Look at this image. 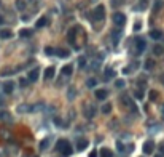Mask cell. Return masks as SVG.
Segmentation results:
<instances>
[{
    "label": "cell",
    "mask_w": 164,
    "mask_h": 157,
    "mask_svg": "<svg viewBox=\"0 0 164 157\" xmlns=\"http://www.w3.org/2000/svg\"><path fill=\"white\" fill-rule=\"evenodd\" d=\"M163 0H155V7H153V13L155 14H156L158 13V11H159L161 10V8H163Z\"/></svg>",
    "instance_id": "obj_23"
},
{
    "label": "cell",
    "mask_w": 164,
    "mask_h": 157,
    "mask_svg": "<svg viewBox=\"0 0 164 157\" xmlns=\"http://www.w3.org/2000/svg\"><path fill=\"white\" fill-rule=\"evenodd\" d=\"M94 112H96V109L94 108H89V106H86V108H83V114L88 117V119H91V117H94Z\"/></svg>",
    "instance_id": "obj_15"
},
{
    "label": "cell",
    "mask_w": 164,
    "mask_h": 157,
    "mask_svg": "<svg viewBox=\"0 0 164 157\" xmlns=\"http://www.w3.org/2000/svg\"><path fill=\"white\" fill-rule=\"evenodd\" d=\"M145 69H147V71H151V69H153V67H155V61L153 60H147V61H145Z\"/></svg>",
    "instance_id": "obj_28"
},
{
    "label": "cell",
    "mask_w": 164,
    "mask_h": 157,
    "mask_svg": "<svg viewBox=\"0 0 164 157\" xmlns=\"http://www.w3.org/2000/svg\"><path fill=\"white\" fill-rule=\"evenodd\" d=\"M104 18H105V8L104 5H97L92 11V19H96V21H102Z\"/></svg>",
    "instance_id": "obj_2"
},
{
    "label": "cell",
    "mask_w": 164,
    "mask_h": 157,
    "mask_svg": "<svg viewBox=\"0 0 164 157\" xmlns=\"http://www.w3.org/2000/svg\"><path fill=\"white\" fill-rule=\"evenodd\" d=\"M0 104H3V101H2V99H0Z\"/></svg>",
    "instance_id": "obj_47"
},
{
    "label": "cell",
    "mask_w": 164,
    "mask_h": 157,
    "mask_svg": "<svg viewBox=\"0 0 164 157\" xmlns=\"http://www.w3.org/2000/svg\"><path fill=\"white\" fill-rule=\"evenodd\" d=\"M89 157H97V151H92V152L89 154Z\"/></svg>",
    "instance_id": "obj_43"
},
{
    "label": "cell",
    "mask_w": 164,
    "mask_h": 157,
    "mask_svg": "<svg viewBox=\"0 0 164 157\" xmlns=\"http://www.w3.org/2000/svg\"><path fill=\"white\" fill-rule=\"evenodd\" d=\"M16 8L22 11L26 8V2H24V0H16Z\"/></svg>",
    "instance_id": "obj_31"
},
{
    "label": "cell",
    "mask_w": 164,
    "mask_h": 157,
    "mask_svg": "<svg viewBox=\"0 0 164 157\" xmlns=\"http://www.w3.org/2000/svg\"><path fill=\"white\" fill-rule=\"evenodd\" d=\"M96 98L97 99H100V101H104V99H107V96H108V90H105V88H97L96 90Z\"/></svg>",
    "instance_id": "obj_6"
},
{
    "label": "cell",
    "mask_w": 164,
    "mask_h": 157,
    "mask_svg": "<svg viewBox=\"0 0 164 157\" xmlns=\"http://www.w3.org/2000/svg\"><path fill=\"white\" fill-rule=\"evenodd\" d=\"M120 37H121V31H120V29H113V31H112V40H113L115 45H118Z\"/></svg>",
    "instance_id": "obj_11"
},
{
    "label": "cell",
    "mask_w": 164,
    "mask_h": 157,
    "mask_svg": "<svg viewBox=\"0 0 164 157\" xmlns=\"http://www.w3.org/2000/svg\"><path fill=\"white\" fill-rule=\"evenodd\" d=\"M54 55H58L59 58H68L70 56V53H68V50H64V48H58L54 51Z\"/></svg>",
    "instance_id": "obj_16"
},
{
    "label": "cell",
    "mask_w": 164,
    "mask_h": 157,
    "mask_svg": "<svg viewBox=\"0 0 164 157\" xmlns=\"http://www.w3.org/2000/svg\"><path fill=\"white\" fill-rule=\"evenodd\" d=\"M102 112H104V114H110V112H112V104H110V103L104 104L102 106Z\"/></svg>",
    "instance_id": "obj_30"
},
{
    "label": "cell",
    "mask_w": 164,
    "mask_h": 157,
    "mask_svg": "<svg viewBox=\"0 0 164 157\" xmlns=\"http://www.w3.org/2000/svg\"><path fill=\"white\" fill-rule=\"evenodd\" d=\"M150 37L153 38V40H159V38L163 37V32H161V31H151L150 32Z\"/></svg>",
    "instance_id": "obj_25"
},
{
    "label": "cell",
    "mask_w": 164,
    "mask_h": 157,
    "mask_svg": "<svg viewBox=\"0 0 164 157\" xmlns=\"http://www.w3.org/2000/svg\"><path fill=\"white\" fill-rule=\"evenodd\" d=\"M140 27H142L140 23H136V24H134V31H140Z\"/></svg>",
    "instance_id": "obj_41"
},
{
    "label": "cell",
    "mask_w": 164,
    "mask_h": 157,
    "mask_svg": "<svg viewBox=\"0 0 164 157\" xmlns=\"http://www.w3.org/2000/svg\"><path fill=\"white\" fill-rule=\"evenodd\" d=\"M46 24H48V19H46V18H40V19L37 21V24H35V26H37L38 29H40V27H45Z\"/></svg>",
    "instance_id": "obj_26"
},
{
    "label": "cell",
    "mask_w": 164,
    "mask_h": 157,
    "mask_svg": "<svg viewBox=\"0 0 164 157\" xmlns=\"http://www.w3.org/2000/svg\"><path fill=\"white\" fill-rule=\"evenodd\" d=\"M13 37V32L8 31V29H3V31H0V38H11Z\"/></svg>",
    "instance_id": "obj_22"
},
{
    "label": "cell",
    "mask_w": 164,
    "mask_h": 157,
    "mask_svg": "<svg viewBox=\"0 0 164 157\" xmlns=\"http://www.w3.org/2000/svg\"><path fill=\"white\" fill-rule=\"evenodd\" d=\"M113 75H115V71H112V69H107V71H105V80L112 79Z\"/></svg>",
    "instance_id": "obj_33"
},
{
    "label": "cell",
    "mask_w": 164,
    "mask_h": 157,
    "mask_svg": "<svg viewBox=\"0 0 164 157\" xmlns=\"http://www.w3.org/2000/svg\"><path fill=\"white\" fill-rule=\"evenodd\" d=\"M96 84H97V80H96V79H89V80H88V84H86V85H88V87H94Z\"/></svg>",
    "instance_id": "obj_38"
},
{
    "label": "cell",
    "mask_w": 164,
    "mask_h": 157,
    "mask_svg": "<svg viewBox=\"0 0 164 157\" xmlns=\"http://www.w3.org/2000/svg\"><path fill=\"white\" fill-rule=\"evenodd\" d=\"M77 32H78V27H73V29H70L68 31V34H67V38H68V42L70 43H75V37H77Z\"/></svg>",
    "instance_id": "obj_10"
},
{
    "label": "cell",
    "mask_w": 164,
    "mask_h": 157,
    "mask_svg": "<svg viewBox=\"0 0 164 157\" xmlns=\"http://www.w3.org/2000/svg\"><path fill=\"white\" fill-rule=\"evenodd\" d=\"M54 74H56L54 66H49V67H46V69H45V72H43V75H45V80H51L53 77H54Z\"/></svg>",
    "instance_id": "obj_7"
},
{
    "label": "cell",
    "mask_w": 164,
    "mask_h": 157,
    "mask_svg": "<svg viewBox=\"0 0 164 157\" xmlns=\"http://www.w3.org/2000/svg\"><path fill=\"white\" fill-rule=\"evenodd\" d=\"M54 51H56V50L51 48V47H46V48H45V55H48V56L54 55Z\"/></svg>",
    "instance_id": "obj_36"
},
{
    "label": "cell",
    "mask_w": 164,
    "mask_h": 157,
    "mask_svg": "<svg viewBox=\"0 0 164 157\" xmlns=\"http://www.w3.org/2000/svg\"><path fill=\"white\" fill-rule=\"evenodd\" d=\"M112 19H113V23H115V24L118 26V27H121V26H123L124 23H126V16H124L123 13H115Z\"/></svg>",
    "instance_id": "obj_4"
},
{
    "label": "cell",
    "mask_w": 164,
    "mask_h": 157,
    "mask_svg": "<svg viewBox=\"0 0 164 157\" xmlns=\"http://www.w3.org/2000/svg\"><path fill=\"white\" fill-rule=\"evenodd\" d=\"M56 149H58L59 154H62V157H68L72 154V146L67 140H59L58 144H56Z\"/></svg>",
    "instance_id": "obj_1"
},
{
    "label": "cell",
    "mask_w": 164,
    "mask_h": 157,
    "mask_svg": "<svg viewBox=\"0 0 164 157\" xmlns=\"http://www.w3.org/2000/svg\"><path fill=\"white\" fill-rule=\"evenodd\" d=\"M18 114H27V112H32V106L30 104H21L16 108Z\"/></svg>",
    "instance_id": "obj_8"
},
{
    "label": "cell",
    "mask_w": 164,
    "mask_h": 157,
    "mask_svg": "<svg viewBox=\"0 0 164 157\" xmlns=\"http://www.w3.org/2000/svg\"><path fill=\"white\" fill-rule=\"evenodd\" d=\"M116 149L120 151V152H124V151H126V147H124V144L121 143V141H116Z\"/></svg>",
    "instance_id": "obj_34"
},
{
    "label": "cell",
    "mask_w": 164,
    "mask_h": 157,
    "mask_svg": "<svg viewBox=\"0 0 164 157\" xmlns=\"http://www.w3.org/2000/svg\"><path fill=\"white\" fill-rule=\"evenodd\" d=\"M78 66H80V69H85V66H86V58H80L78 60Z\"/></svg>",
    "instance_id": "obj_35"
},
{
    "label": "cell",
    "mask_w": 164,
    "mask_h": 157,
    "mask_svg": "<svg viewBox=\"0 0 164 157\" xmlns=\"http://www.w3.org/2000/svg\"><path fill=\"white\" fill-rule=\"evenodd\" d=\"M159 80H161V84L164 85V74H161V77H159Z\"/></svg>",
    "instance_id": "obj_44"
},
{
    "label": "cell",
    "mask_w": 164,
    "mask_h": 157,
    "mask_svg": "<svg viewBox=\"0 0 164 157\" xmlns=\"http://www.w3.org/2000/svg\"><path fill=\"white\" fill-rule=\"evenodd\" d=\"M148 96H150V99H151V101H156V99H158V91H156V90H150Z\"/></svg>",
    "instance_id": "obj_32"
},
{
    "label": "cell",
    "mask_w": 164,
    "mask_h": 157,
    "mask_svg": "<svg viewBox=\"0 0 164 157\" xmlns=\"http://www.w3.org/2000/svg\"><path fill=\"white\" fill-rule=\"evenodd\" d=\"M86 147H88V141H86L85 138L77 140V149H78V151H85Z\"/></svg>",
    "instance_id": "obj_12"
},
{
    "label": "cell",
    "mask_w": 164,
    "mask_h": 157,
    "mask_svg": "<svg viewBox=\"0 0 164 157\" xmlns=\"http://www.w3.org/2000/svg\"><path fill=\"white\" fill-rule=\"evenodd\" d=\"M32 34H34V31H30V29H21L19 31V37L21 38H27V37H30Z\"/></svg>",
    "instance_id": "obj_20"
},
{
    "label": "cell",
    "mask_w": 164,
    "mask_h": 157,
    "mask_svg": "<svg viewBox=\"0 0 164 157\" xmlns=\"http://www.w3.org/2000/svg\"><path fill=\"white\" fill-rule=\"evenodd\" d=\"M134 96L137 98V99H142V98H144V91H136V93H134Z\"/></svg>",
    "instance_id": "obj_37"
},
{
    "label": "cell",
    "mask_w": 164,
    "mask_h": 157,
    "mask_svg": "<svg viewBox=\"0 0 164 157\" xmlns=\"http://www.w3.org/2000/svg\"><path fill=\"white\" fill-rule=\"evenodd\" d=\"M49 144H51V141H49V138H45V140L40 141V151L43 152V151H46L49 147Z\"/></svg>",
    "instance_id": "obj_18"
},
{
    "label": "cell",
    "mask_w": 164,
    "mask_h": 157,
    "mask_svg": "<svg viewBox=\"0 0 164 157\" xmlns=\"http://www.w3.org/2000/svg\"><path fill=\"white\" fill-rule=\"evenodd\" d=\"M2 23H3V18H2V16H0V24H2Z\"/></svg>",
    "instance_id": "obj_45"
},
{
    "label": "cell",
    "mask_w": 164,
    "mask_h": 157,
    "mask_svg": "<svg viewBox=\"0 0 164 157\" xmlns=\"http://www.w3.org/2000/svg\"><path fill=\"white\" fill-rule=\"evenodd\" d=\"M116 87H118V88H124V85H126V84H124V80H116Z\"/></svg>",
    "instance_id": "obj_39"
},
{
    "label": "cell",
    "mask_w": 164,
    "mask_h": 157,
    "mask_svg": "<svg viewBox=\"0 0 164 157\" xmlns=\"http://www.w3.org/2000/svg\"><path fill=\"white\" fill-rule=\"evenodd\" d=\"M123 3H124V0H110V5H112L113 8H118V7H121Z\"/></svg>",
    "instance_id": "obj_29"
},
{
    "label": "cell",
    "mask_w": 164,
    "mask_h": 157,
    "mask_svg": "<svg viewBox=\"0 0 164 157\" xmlns=\"http://www.w3.org/2000/svg\"><path fill=\"white\" fill-rule=\"evenodd\" d=\"M27 84H29V80H26V79H21V80H19V85H21V87H26Z\"/></svg>",
    "instance_id": "obj_40"
},
{
    "label": "cell",
    "mask_w": 164,
    "mask_h": 157,
    "mask_svg": "<svg viewBox=\"0 0 164 157\" xmlns=\"http://www.w3.org/2000/svg\"><path fill=\"white\" fill-rule=\"evenodd\" d=\"M13 90H14V84L11 80H8V82L3 84V91L5 93H13Z\"/></svg>",
    "instance_id": "obj_14"
},
{
    "label": "cell",
    "mask_w": 164,
    "mask_h": 157,
    "mask_svg": "<svg viewBox=\"0 0 164 157\" xmlns=\"http://www.w3.org/2000/svg\"><path fill=\"white\" fill-rule=\"evenodd\" d=\"M145 47H147V43H145V40L142 37H139L136 40V53L137 55H142V53L145 51Z\"/></svg>",
    "instance_id": "obj_3"
},
{
    "label": "cell",
    "mask_w": 164,
    "mask_h": 157,
    "mask_svg": "<svg viewBox=\"0 0 164 157\" xmlns=\"http://www.w3.org/2000/svg\"><path fill=\"white\" fill-rule=\"evenodd\" d=\"M159 152H161V156H164V143L159 146Z\"/></svg>",
    "instance_id": "obj_42"
},
{
    "label": "cell",
    "mask_w": 164,
    "mask_h": 157,
    "mask_svg": "<svg viewBox=\"0 0 164 157\" xmlns=\"http://www.w3.org/2000/svg\"><path fill=\"white\" fill-rule=\"evenodd\" d=\"M155 157H164V156H161V154H158V156H155Z\"/></svg>",
    "instance_id": "obj_46"
},
{
    "label": "cell",
    "mask_w": 164,
    "mask_h": 157,
    "mask_svg": "<svg viewBox=\"0 0 164 157\" xmlns=\"http://www.w3.org/2000/svg\"><path fill=\"white\" fill-rule=\"evenodd\" d=\"M72 72H73V66H72V64H65V66L62 67V75L68 77V75H72Z\"/></svg>",
    "instance_id": "obj_13"
},
{
    "label": "cell",
    "mask_w": 164,
    "mask_h": 157,
    "mask_svg": "<svg viewBox=\"0 0 164 157\" xmlns=\"http://www.w3.org/2000/svg\"><path fill=\"white\" fill-rule=\"evenodd\" d=\"M155 151V143H153V140H147L144 143V154H151Z\"/></svg>",
    "instance_id": "obj_5"
},
{
    "label": "cell",
    "mask_w": 164,
    "mask_h": 157,
    "mask_svg": "<svg viewBox=\"0 0 164 157\" xmlns=\"http://www.w3.org/2000/svg\"><path fill=\"white\" fill-rule=\"evenodd\" d=\"M0 120H5V122H11V120H13V117H11L10 112L2 111V112H0Z\"/></svg>",
    "instance_id": "obj_19"
},
{
    "label": "cell",
    "mask_w": 164,
    "mask_h": 157,
    "mask_svg": "<svg viewBox=\"0 0 164 157\" xmlns=\"http://www.w3.org/2000/svg\"><path fill=\"white\" fill-rule=\"evenodd\" d=\"M38 74H40V69L38 67H34V69L29 72V82H37V79H38Z\"/></svg>",
    "instance_id": "obj_9"
},
{
    "label": "cell",
    "mask_w": 164,
    "mask_h": 157,
    "mask_svg": "<svg viewBox=\"0 0 164 157\" xmlns=\"http://www.w3.org/2000/svg\"><path fill=\"white\" fill-rule=\"evenodd\" d=\"M18 69H2V72H0V75L5 77V75H11V74H14Z\"/></svg>",
    "instance_id": "obj_27"
},
{
    "label": "cell",
    "mask_w": 164,
    "mask_h": 157,
    "mask_svg": "<svg viewBox=\"0 0 164 157\" xmlns=\"http://www.w3.org/2000/svg\"><path fill=\"white\" fill-rule=\"evenodd\" d=\"M147 8H148V0H139V3H137L136 10L144 11V10H147Z\"/></svg>",
    "instance_id": "obj_17"
},
{
    "label": "cell",
    "mask_w": 164,
    "mask_h": 157,
    "mask_svg": "<svg viewBox=\"0 0 164 157\" xmlns=\"http://www.w3.org/2000/svg\"><path fill=\"white\" fill-rule=\"evenodd\" d=\"M153 53H155L156 56L164 55V47H161V45H155V47H153Z\"/></svg>",
    "instance_id": "obj_24"
},
{
    "label": "cell",
    "mask_w": 164,
    "mask_h": 157,
    "mask_svg": "<svg viewBox=\"0 0 164 157\" xmlns=\"http://www.w3.org/2000/svg\"><path fill=\"white\" fill-rule=\"evenodd\" d=\"M100 157H115V156H113V152L108 147H102L100 149Z\"/></svg>",
    "instance_id": "obj_21"
}]
</instances>
